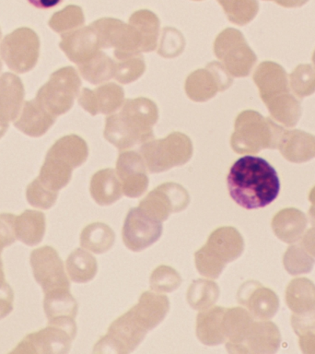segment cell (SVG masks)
Instances as JSON below:
<instances>
[{
    "mask_svg": "<svg viewBox=\"0 0 315 354\" xmlns=\"http://www.w3.org/2000/svg\"><path fill=\"white\" fill-rule=\"evenodd\" d=\"M227 185L231 198L246 209L267 207L280 192L276 169L267 160L251 155L240 158L232 165Z\"/></svg>",
    "mask_w": 315,
    "mask_h": 354,
    "instance_id": "1",
    "label": "cell"
},
{
    "mask_svg": "<svg viewBox=\"0 0 315 354\" xmlns=\"http://www.w3.org/2000/svg\"><path fill=\"white\" fill-rule=\"evenodd\" d=\"M77 154L79 151L74 138H61L47 152L40 174L36 179L46 189L57 193V191L68 185L70 180L69 163L74 166L79 165Z\"/></svg>",
    "mask_w": 315,
    "mask_h": 354,
    "instance_id": "2",
    "label": "cell"
},
{
    "mask_svg": "<svg viewBox=\"0 0 315 354\" xmlns=\"http://www.w3.org/2000/svg\"><path fill=\"white\" fill-rule=\"evenodd\" d=\"M40 55V39L30 28H19L6 35L0 44V55L8 68L16 73L32 71Z\"/></svg>",
    "mask_w": 315,
    "mask_h": 354,
    "instance_id": "3",
    "label": "cell"
},
{
    "mask_svg": "<svg viewBox=\"0 0 315 354\" xmlns=\"http://www.w3.org/2000/svg\"><path fill=\"white\" fill-rule=\"evenodd\" d=\"M30 263L35 281L43 288L44 293L68 290L69 282L62 260L51 246H43L33 250Z\"/></svg>",
    "mask_w": 315,
    "mask_h": 354,
    "instance_id": "4",
    "label": "cell"
},
{
    "mask_svg": "<svg viewBox=\"0 0 315 354\" xmlns=\"http://www.w3.org/2000/svg\"><path fill=\"white\" fill-rule=\"evenodd\" d=\"M74 335V328L48 324L46 328L27 335L11 353H66Z\"/></svg>",
    "mask_w": 315,
    "mask_h": 354,
    "instance_id": "5",
    "label": "cell"
},
{
    "mask_svg": "<svg viewBox=\"0 0 315 354\" xmlns=\"http://www.w3.org/2000/svg\"><path fill=\"white\" fill-rule=\"evenodd\" d=\"M72 88L74 83L72 84L70 71L61 69L38 91L35 99L52 115H60L70 105Z\"/></svg>",
    "mask_w": 315,
    "mask_h": 354,
    "instance_id": "6",
    "label": "cell"
},
{
    "mask_svg": "<svg viewBox=\"0 0 315 354\" xmlns=\"http://www.w3.org/2000/svg\"><path fill=\"white\" fill-rule=\"evenodd\" d=\"M159 221H152L148 216L141 215L140 207L133 209L127 215L124 227V239L126 245L133 250H140L159 239L162 230Z\"/></svg>",
    "mask_w": 315,
    "mask_h": 354,
    "instance_id": "7",
    "label": "cell"
},
{
    "mask_svg": "<svg viewBox=\"0 0 315 354\" xmlns=\"http://www.w3.org/2000/svg\"><path fill=\"white\" fill-rule=\"evenodd\" d=\"M24 86L17 75L0 77V120L10 123L18 118L24 99Z\"/></svg>",
    "mask_w": 315,
    "mask_h": 354,
    "instance_id": "8",
    "label": "cell"
},
{
    "mask_svg": "<svg viewBox=\"0 0 315 354\" xmlns=\"http://www.w3.org/2000/svg\"><path fill=\"white\" fill-rule=\"evenodd\" d=\"M44 295V309L48 324L75 328L73 318L77 313V304L68 290H55Z\"/></svg>",
    "mask_w": 315,
    "mask_h": 354,
    "instance_id": "9",
    "label": "cell"
},
{
    "mask_svg": "<svg viewBox=\"0 0 315 354\" xmlns=\"http://www.w3.org/2000/svg\"><path fill=\"white\" fill-rule=\"evenodd\" d=\"M55 119L35 98L24 102L14 126L30 137L38 138L46 134Z\"/></svg>",
    "mask_w": 315,
    "mask_h": 354,
    "instance_id": "10",
    "label": "cell"
},
{
    "mask_svg": "<svg viewBox=\"0 0 315 354\" xmlns=\"http://www.w3.org/2000/svg\"><path fill=\"white\" fill-rule=\"evenodd\" d=\"M15 230L17 239L27 245H38L46 232V215L37 210H25L16 216Z\"/></svg>",
    "mask_w": 315,
    "mask_h": 354,
    "instance_id": "11",
    "label": "cell"
},
{
    "mask_svg": "<svg viewBox=\"0 0 315 354\" xmlns=\"http://www.w3.org/2000/svg\"><path fill=\"white\" fill-rule=\"evenodd\" d=\"M26 198L32 207L48 209L57 201V193L46 189L35 179L27 187Z\"/></svg>",
    "mask_w": 315,
    "mask_h": 354,
    "instance_id": "12",
    "label": "cell"
},
{
    "mask_svg": "<svg viewBox=\"0 0 315 354\" xmlns=\"http://www.w3.org/2000/svg\"><path fill=\"white\" fill-rule=\"evenodd\" d=\"M87 257V254L79 249L69 256L68 261H66V268H68L69 275L74 281H86L90 278V276L88 273L90 270V267L88 266L90 261Z\"/></svg>",
    "mask_w": 315,
    "mask_h": 354,
    "instance_id": "13",
    "label": "cell"
},
{
    "mask_svg": "<svg viewBox=\"0 0 315 354\" xmlns=\"http://www.w3.org/2000/svg\"><path fill=\"white\" fill-rule=\"evenodd\" d=\"M82 19V10L79 7L68 6L65 10L54 14L50 19L49 25L55 32H61L71 26L75 22H79Z\"/></svg>",
    "mask_w": 315,
    "mask_h": 354,
    "instance_id": "14",
    "label": "cell"
},
{
    "mask_svg": "<svg viewBox=\"0 0 315 354\" xmlns=\"http://www.w3.org/2000/svg\"><path fill=\"white\" fill-rule=\"evenodd\" d=\"M15 220L16 216L11 213L0 214V254L17 240Z\"/></svg>",
    "mask_w": 315,
    "mask_h": 354,
    "instance_id": "15",
    "label": "cell"
},
{
    "mask_svg": "<svg viewBox=\"0 0 315 354\" xmlns=\"http://www.w3.org/2000/svg\"><path fill=\"white\" fill-rule=\"evenodd\" d=\"M14 292L6 282L0 288V319L7 317L13 310Z\"/></svg>",
    "mask_w": 315,
    "mask_h": 354,
    "instance_id": "16",
    "label": "cell"
},
{
    "mask_svg": "<svg viewBox=\"0 0 315 354\" xmlns=\"http://www.w3.org/2000/svg\"><path fill=\"white\" fill-rule=\"evenodd\" d=\"M28 1L32 6H35V8L48 10V8L59 5L62 0H28Z\"/></svg>",
    "mask_w": 315,
    "mask_h": 354,
    "instance_id": "17",
    "label": "cell"
},
{
    "mask_svg": "<svg viewBox=\"0 0 315 354\" xmlns=\"http://www.w3.org/2000/svg\"><path fill=\"white\" fill-rule=\"evenodd\" d=\"M275 1L284 7H298L305 4L308 0H275Z\"/></svg>",
    "mask_w": 315,
    "mask_h": 354,
    "instance_id": "18",
    "label": "cell"
},
{
    "mask_svg": "<svg viewBox=\"0 0 315 354\" xmlns=\"http://www.w3.org/2000/svg\"><path fill=\"white\" fill-rule=\"evenodd\" d=\"M8 124L10 123L0 120V138H1L3 136H4L5 133L7 132Z\"/></svg>",
    "mask_w": 315,
    "mask_h": 354,
    "instance_id": "19",
    "label": "cell"
},
{
    "mask_svg": "<svg viewBox=\"0 0 315 354\" xmlns=\"http://www.w3.org/2000/svg\"><path fill=\"white\" fill-rule=\"evenodd\" d=\"M5 283V274L4 270H3V263L1 259H0V288Z\"/></svg>",
    "mask_w": 315,
    "mask_h": 354,
    "instance_id": "20",
    "label": "cell"
},
{
    "mask_svg": "<svg viewBox=\"0 0 315 354\" xmlns=\"http://www.w3.org/2000/svg\"><path fill=\"white\" fill-rule=\"evenodd\" d=\"M1 36H2V32H1V29H0V39H1ZM2 71V62H1V60H0V72H1Z\"/></svg>",
    "mask_w": 315,
    "mask_h": 354,
    "instance_id": "21",
    "label": "cell"
}]
</instances>
